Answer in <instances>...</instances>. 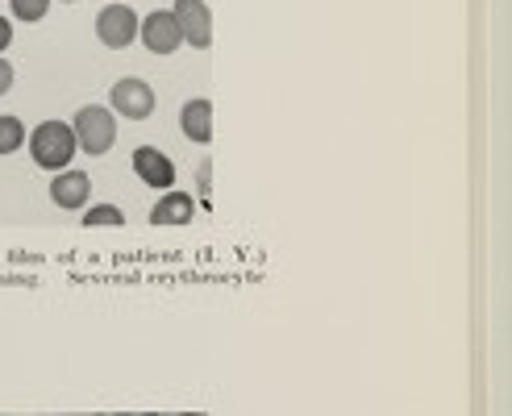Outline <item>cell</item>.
Masks as SVG:
<instances>
[{
  "mask_svg": "<svg viewBox=\"0 0 512 416\" xmlns=\"http://www.w3.org/2000/svg\"><path fill=\"white\" fill-rule=\"evenodd\" d=\"M25 146H30V159L42 167V171H67L75 150H80V142H75V129L67 121H42L30 129V138H25Z\"/></svg>",
  "mask_w": 512,
  "mask_h": 416,
  "instance_id": "cell-1",
  "label": "cell"
},
{
  "mask_svg": "<svg viewBox=\"0 0 512 416\" xmlns=\"http://www.w3.org/2000/svg\"><path fill=\"white\" fill-rule=\"evenodd\" d=\"M75 129V142H80L84 154H109L117 142V113L109 104H84L71 121Z\"/></svg>",
  "mask_w": 512,
  "mask_h": 416,
  "instance_id": "cell-2",
  "label": "cell"
},
{
  "mask_svg": "<svg viewBox=\"0 0 512 416\" xmlns=\"http://www.w3.org/2000/svg\"><path fill=\"white\" fill-rule=\"evenodd\" d=\"M155 104H159L155 88H150L146 80H138V75H125V80H117L113 92H109V109L125 121H146L150 113H155Z\"/></svg>",
  "mask_w": 512,
  "mask_h": 416,
  "instance_id": "cell-3",
  "label": "cell"
},
{
  "mask_svg": "<svg viewBox=\"0 0 512 416\" xmlns=\"http://www.w3.org/2000/svg\"><path fill=\"white\" fill-rule=\"evenodd\" d=\"M142 30V17L130 5H105L96 13V38L105 42L109 50H125Z\"/></svg>",
  "mask_w": 512,
  "mask_h": 416,
  "instance_id": "cell-4",
  "label": "cell"
},
{
  "mask_svg": "<svg viewBox=\"0 0 512 416\" xmlns=\"http://www.w3.org/2000/svg\"><path fill=\"white\" fill-rule=\"evenodd\" d=\"M138 38H142V46L150 50V55H175V50L184 46V34H179V21L171 17V9L146 13Z\"/></svg>",
  "mask_w": 512,
  "mask_h": 416,
  "instance_id": "cell-5",
  "label": "cell"
},
{
  "mask_svg": "<svg viewBox=\"0 0 512 416\" xmlns=\"http://www.w3.org/2000/svg\"><path fill=\"white\" fill-rule=\"evenodd\" d=\"M171 17L179 21V34H184V42H192L196 50H204L213 42V13L204 0H175Z\"/></svg>",
  "mask_w": 512,
  "mask_h": 416,
  "instance_id": "cell-6",
  "label": "cell"
},
{
  "mask_svg": "<svg viewBox=\"0 0 512 416\" xmlns=\"http://www.w3.org/2000/svg\"><path fill=\"white\" fill-rule=\"evenodd\" d=\"M134 175L142 179L146 188H159V192H171L175 184V163L159 146H138L134 150Z\"/></svg>",
  "mask_w": 512,
  "mask_h": 416,
  "instance_id": "cell-7",
  "label": "cell"
},
{
  "mask_svg": "<svg viewBox=\"0 0 512 416\" xmlns=\"http://www.w3.org/2000/svg\"><path fill=\"white\" fill-rule=\"evenodd\" d=\"M179 129H184L188 142L209 146V142H213V100L192 96L184 109H179Z\"/></svg>",
  "mask_w": 512,
  "mask_h": 416,
  "instance_id": "cell-8",
  "label": "cell"
},
{
  "mask_svg": "<svg viewBox=\"0 0 512 416\" xmlns=\"http://www.w3.org/2000/svg\"><path fill=\"white\" fill-rule=\"evenodd\" d=\"M92 196V179L84 171H59L55 179H50V200H55L59 208H67V213H75V208H84Z\"/></svg>",
  "mask_w": 512,
  "mask_h": 416,
  "instance_id": "cell-9",
  "label": "cell"
},
{
  "mask_svg": "<svg viewBox=\"0 0 512 416\" xmlns=\"http://www.w3.org/2000/svg\"><path fill=\"white\" fill-rule=\"evenodd\" d=\"M196 217V200L188 196V192H163L159 200H155V208H150V221L155 225H188Z\"/></svg>",
  "mask_w": 512,
  "mask_h": 416,
  "instance_id": "cell-10",
  "label": "cell"
},
{
  "mask_svg": "<svg viewBox=\"0 0 512 416\" xmlns=\"http://www.w3.org/2000/svg\"><path fill=\"white\" fill-rule=\"evenodd\" d=\"M25 125H21V117H13V113H5L0 117V154H13V150H21L25 146Z\"/></svg>",
  "mask_w": 512,
  "mask_h": 416,
  "instance_id": "cell-11",
  "label": "cell"
},
{
  "mask_svg": "<svg viewBox=\"0 0 512 416\" xmlns=\"http://www.w3.org/2000/svg\"><path fill=\"white\" fill-rule=\"evenodd\" d=\"M9 9H13L17 21L34 25V21H42V17L50 13V0H9Z\"/></svg>",
  "mask_w": 512,
  "mask_h": 416,
  "instance_id": "cell-12",
  "label": "cell"
},
{
  "mask_svg": "<svg viewBox=\"0 0 512 416\" xmlns=\"http://www.w3.org/2000/svg\"><path fill=\"white\" fill-rule=\"evenodd\" d=\"M121 221H125V213H121L117 204H92L88 213H84V225H88V229H92V225H121Z\"/></svg>",
  "mask_w": 512,
  "mask_h": 416,
  "instance_id": "cell-13",
  "label": "cell"
},
{
  "mask_svg": "<svg viewBox=\"0 0 512 416\" xmlns=\"http://www.w3.org/2000/svg\"><path fill=\"white\" fill-rule=\"evenodd\" d=\"M209 179H213V163H200V171H196V184H200V204H209Z\"/></svg>",
  "mask_w": 512,
  "mask_h": 416,
  "instance_id": "cell-14",
  "label": "cell"
},
{
  "mask_svg": "<svg viewBox=\"0 0 512 416\" xmlns=\"http://www.w3.org/2000/svg\"><path fill=\"white\" fill-rule=\"evenodd\" d=\"M13 80H17V71H13V63L0 55V96H5L9 88H13Z\"/></svg>",
  "mask_w": 512,
  "mask_h": 416,
  "instance_id": "cell-15",
  "label": "cell"
},
{
  "mask_svg": "<svg viewBox=\"0 0 512 416\" xmlns=\"http://www.w3.org/2000/svg\"><path fill=\"white\" fill-rule=\"evenodd\" d=\"M13 46V21L9 17H0V55Z\"/></svg>",
  "mask_w": 512,
  "mask_h": 416,
  "instance_id": "cell-16",
  "label": "cell"
},
{
  "mask_svg": "<svg viewBox=\"0 0 512 416\" xmlns=\"http://www.w3.org/2000/svg\"><path fill=\"white\" fill-rule=\"evenodd\" d=\"M121 416H159V412H121Z\"/></svg>",
  "mask_w": 512,
  "mask_h": 416,
  "instance_id": "cell-17",
  "label": "cell"
},
{
  "mask_svg": "<svg viewBox=\"0 0 512 416\" xmlns=\"http://www.w3.org/2000/svg\"><path fill=\"white\" fill-rule=\"evenodd\" d=\"M63 5H75V0H63Z\"/></svg>",
  "mask_w": 512,
  "mask_h": 416,
  "instance_id": "cell-18",
  "label": "cell"
},
{
  "mask_svg": "<svg viewBox=\"0 0 512 416\" xmlns=\"http://www.w3.org/2000/svg\"><path fill=\"white\" fill-rule=\"evenodd\" d=\"M188 416H200V412H188Z\"/></svg>",
  "mask_w": 512,
  "mask_h": 416,
  "instance_id": "cell-19",
  "label": "cell"
}]
</instances>
